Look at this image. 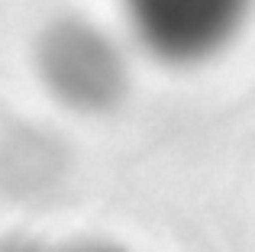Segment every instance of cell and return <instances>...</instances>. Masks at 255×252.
Masks as SVG:
<instances>
[{
    "label": "cell",
    "mask_w": 255,
    "mask_h": 252,
    "mask_svg": "<svg viewBox=\"0 0 255 252\" xmlns=\"http://www.w3.org/2000/svg\"><path fill=\"white\" fill-rule=\"evenodd\" d=\"M139 49L165 65L220 55L246 26L255 0H120Z\"/></svg>",
    "instance_id": "6da1fadb"
},
{
    "label": "cell",
    "mask_w": 255,
    "mask_h": 252,
    "mask_svg": "<svg viewBox=\"0 0 255 252\" xmlns=\"http://www.w3.org/2000/svg\"><path fill=\"white\" fill-rule=\"evenodd\" d=\"M39 75L71 110H110L129 84L117 39L87 19H58L39 42Z\"/></svg>",
    "instance_id": "7a4b0ae2"
}]
</instances>
